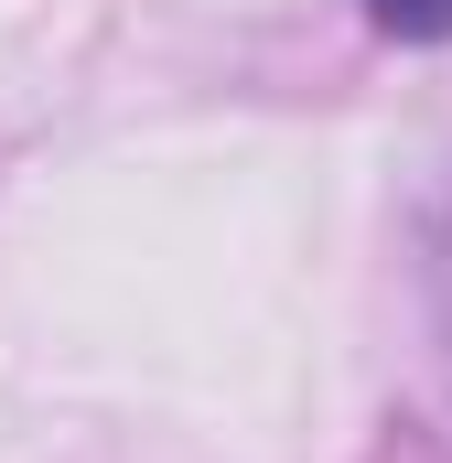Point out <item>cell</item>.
Listing matches in <instances>:
<instances>
[{
    "label": "cell",
    "mask_w": 452,
    "mask_h": 463,
    "mask_svg": "<svg viewBox=\"0 0 452 463\" xmlns=\"http://www.w3.org/2000/svg\"><path fill=\"white\" fill-rule=\"evenodd\" d=\"M388 43H452V0H355Z\"/></svg>",
    "instance_id": "obj_1"
}]
</instances>
